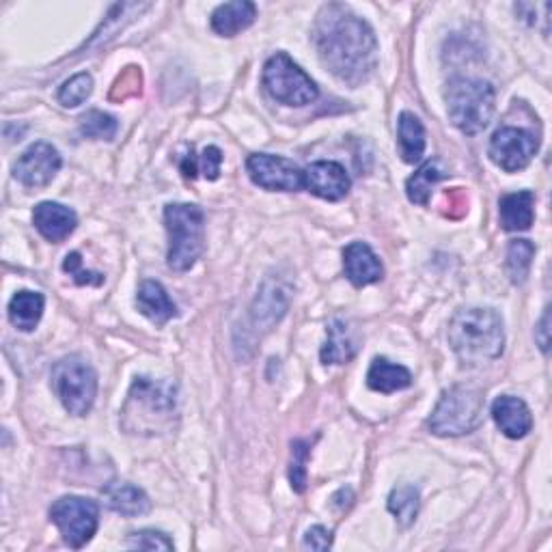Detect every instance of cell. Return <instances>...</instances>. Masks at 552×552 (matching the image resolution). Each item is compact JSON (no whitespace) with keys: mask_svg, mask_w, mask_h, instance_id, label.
<instances>
[{"mask_svg":"<svg viewBox=\"0 0 552 552\" xmlns=\"http://www.w3.org/2000/svg\"><path fill=\"white\" fill-rule=\"evenodd\" d=\"M313 44L322 63L341 82L358 87L374 74L378 41L369 24L341 3L324 5L317 13Z\"/></svg>","mask_w":552,"mask_h":552,"instance_id":"1","label":"cell"},{"mask_svg":"<svg viewBox=\"0 0 552 552\" xmlns=\"http://www.w3.org/2000/svg\"><path fill=\"white\" fill-rule=\"evenodd\" d=\"M447 337L453 352L466 365H483L499 358L505 348L501 315L494 309H462L451 317Z\"/></svg>","mask_w":552,"mask_h":552,"instance_id":"2","label":"cell"},{"mask_svg":"<svg viewBox=\"0 0 552 552\" xmlns=\"http://www.w3.org/2000/svg\"><path fill=\"white\" fill-rule=\"evenodd\" d=\"M175 410L177 399L173 384L136 378L121 412V425L130 434H160L173 425Z\"/></svg>","mask_w":552,"mask_h":552,"instance_id":"3","label":"cell"},{"mask_svg":"<svg viewBox=\"0 0 552 552\" xmlns=\"http://www.w3.org/2000/svg\"><path fill=\"white\" fill-rule=\"evenodd\" d=\"M164 225L169 231V268L186 272L197 264L205 242V216L201 207L171 203L164 207Z\"/></svg>","mask_w":552,"mask_h":552,"instance_id":"4","label":"cell"},{"mask_svg":"<svg viewBox=\"0 0 552 552\" xmlns=\"http://www.w3.org/2000/svg\"><path fill=\"white\" fill-rule=\"evenodd\" d=\"M445 98L449 119L460 132L475 136L488 128L496 100L490 82L475 78H453Z\"/></svg>","mask_w":552,"mask_h":552,"instance_id":"5","label":"cell"},{"mask_svg":"<svg viewBox=\"0 0 552 552\" xmlns=\"http://www.w3.org/2000/svg\"><path fill=\"white\" fill-rule=\"evenodd\" d=\"M486 399L475 386H453L445 391L430 417V430L436 436L471 434L483 421Z\"/></svg>","mask_w":552,"mask_h":552,"instance_id":"6","label":"cell"},{"mask_svg":"<svg viewBox=\"0 0 552 552\" xmlns=\"http://www.w3.org/2000/svg\"><path fill=\"white\" fill-rule=\"evenodd\" d=\"M52 389L67 412L85 417L98 395V376L82 358L67 356L52 367Z\"/></svg>","mask_w":552,"mask_h":552,"instance_id":"7","label":"cell"},{"mask_svg":"<svg viewBox=\"0 0 552 552\" xmlns=\"http://www.w3.org/2000/svg\"><path fill=\"white\" fill-rule=\"evenodd\" d=\"M264 85L276 102L287 106H307L320 95L315 82L285 52H276L266 63Z\"/></svg>","mask_w":552,"mask_h":552,"instance_id":"8","label":"cell"},{"mask_svg":"<svg viewBox=\"0 0 552 552\" xmlns=\"http://www.w3.org/2000/svg\"><path fill=\"white\" fill-rule=\"evenodd\" d=\"M50 520L57 524L65 544L72 548L87 546L100 522V507L82 496H63L50 509Z\"/></svg>","mask_w":552,"mask_h":552,"instance_id":"9","label":"cell"},{"mask_svg":"<svg viewBox=\"0 0 552 552\" xmlns=\"http://www.w3.org/2000/svg\"><path fill=\"white\" fill-rule=\"evenodd\" d=\"M246 171L253 184L264 190L296 192L305 188V171L283 156L253 154L246 160Z\"/></svg>","mask_w":552,"mask_h":552,"instance_id":"10","label":"cell"},{"mask_svg":"<svg viewBox=\"0 0 552 552\" xmlns=\"http://www.w3.org/2000/svg\"><path fill=\"white\" fill-rule=\"evenodd\" d=\"M537 147H540V143H537V138L531 132L505 126L494 132L488 154L496 167H501L507 173H516L529 167Z\"/></svg>","mask_w":552,"mask_h":552,"instance_id":"11","label":"cell"},{"mask_svg":"<svg viewBox=\"0 0 552 552\" xmlns=\"http://www.w3.org/2000/svg\"><path fill=\"white\" fill-rule=\"evenodd\" d=\"M61 164V154L50 143H35L13 164V177L26 188H41L57 177Z\"/></svg>","mask_w":552,"mask_h":552,"instance_id":"12","label":"cell"},{"mask_svg":"<svg viewBox=\"0 0 552 552\" xmlns=\"http://www.w3.org/2000/svg\"><path fill=\"white\" fill-rule=\"evenodd\" d=\"M350 186V177L339 162L320 160L305 171V188L320 199L339 201L348 195Z\"/></svg>","mask_w":552,"mask_h":552,"instance_id":"13","label":"cell"},{"mask_svg":"<svg viewBox=\"0 0 552 552\" xmlns=\"http://www.w3.org/2000/svg\"><path fill=\"white\" fill-rule=\"evenodd\" d=\"M343 270L350 283L356 287L378 283L384 274L380 259L365 242H352L350 246H345Z\"/></svg>","mask_w":552,"mask_h":552,"instance_id":"14","label":"cell"},{"mask_svg":"<svg viewBox=\"0 0 552 552\" xmlns=\"http://www.w3.org/2000/svg\"><path fill=\"white\" fill-rule=\"evenodd\" d=\"M33 223L46 240L63 242L65 238H69L74 233V229L78 225V218H76L74 210H69V207H65V205L54 203V201H44L35 207Z\"/></svg>","mask_w":552,"mask_h":552,"instance_id":"15","label":"cell"},{"mask_svg":"<svg viewBox=\"0 0 552 552\" xmlns=\"http://www.w3.org/2000/svg\"><path fill=\"white\" fill-rule=\"evenodd\" d=\"M492 417L499 425V430L507 438H524L533 427V417L529 406L522 402L520 397L514 395H501L496 402L492 404Z\"/></svg>","mask_w":552,"mask_h":552,"instance_id":"16","label":"cell"},{"mask_svg":"<svg viewBox=\"0 0 552 552\" xmlns=\"http://www.w3.org/2000/svg\"><path fill=\"white\" fill-rule=\"evenodd\" d=\"M136 305L138 311H141L147 320L154 324H167L173 320L177 307L173 305V300L169 298L167 289H164L158 281H143L141 287H138L136 294Z\"/></svg>","mask_w":552,"mask_h":552,"instance_id":"17","label":"cell"},{"mask_svg":"<svg viewBox=\"0 0 552 552\" xmlns=\"http://www.w3.org/2000/svg\"><path fill=\"white\" fill-rule=\"evenodd\" d=\"M257 18V7L248 0H236L216 7L212 13V29L220 37H233L248 29Z\"/></svg>","mask_w":552,"mask_h":552,"instance_id":"18","label":"cell"},{"mask_svg":"<svg viewBox=\"0 0 552 552\" xmlns=\"http://www.w3.org/2000/svg\"><path fill=\"white\" fill-rule=\"evenodd\" d=\"M104 499L113 512L126 516V518L145 516L151 507L147 494L141 488L132 486V483H123V481L108 483V486L104 488Z\"/></svg>","mask_w":552,"mask_h":552,"instance_id":"19","label":"cell"},{"mask_svg":"<svg viewBox=\"0 0 552 552\" xmlns=\"http://www.w3.org/2000/svg\"><path fill=\"white\" fill-rule=\"evenodd\" d=\"M535 195L531 190L512 192L499 203V216L505 231H527L535 218Z\"/></svg>","mask_w":552,"mask_h":552,"instance_id":"20","label":"cell"},{"mask_svg":"<svg viewBox=\"0 0 552 552\" xmlns=\"http://www.w3.org/2000/svg\"><path fill=\"white\" fill-rule=\"evenodd\" d=\"M358 350V341L354 328L348 322L333 320L328 324V339L322 348V363L326 365H343L354 358Z\"/></svg>","mask_w":552,"mask_h":552,"instance_id":"21","label":"cell"},{"mask_svg":"<svg viewBox=\"0 0 552 552\" xmlns=\"http://www.w3.org/2000/svg\"><path fill=\"white\" fill-rule=\"evenodd\" d=\"M367 384H369V389L389 395L395 391L408 389V386L412 384V374L404 365L391 363L389 358H376V361L369 367Z\"/></svg>","mask_w":552,"mask_h":552,"instance_id":"22","label":"cell"},{"mask_svg":"<svg viewBox=\"0 0 552 552\" xmlns=\"http://www.w3.org/2000/svg\"><path fill=\"white\" fill-rule=\"evenodd\" d=\"M445 177H449V169H447L445 160H440V158L427 160L425 164H421L419 171L408 179V184H406L408 199L417 205H427V201H430V195H432V188L438 182H443Z\"/></svg>","mask_w":552,"mask_h":552,"instance_id":"23","label":"cell"},{"mask_svg":"<svg viewBox=\"0 0 552 552\" xmlns=\"http://www.w3.org/2000/svg\"><path fill=\"white\" fill-rule=\"evenodd\" d=\"M44 305L46 300L37 292H18L9 302V320L18 330H24L29 333L33 330L41 315H44Z\"/></svg>","mask_w":552,"mask_h":552,"instance_id":"24","label":"cell"},{"mask_svg":"<svg viewBox=\"0 0 552 552\" xmlns=\"http://www.w3.org/2000/svg\"><path fill=\"white\" fill-rule=\"evenodd\" d=\"M397 138H399V154L410 164L419 162L425 151V128L412 113H402L397 121Z\"/></svg>","mask_w":552,"mask_h":552,"instance_id":"25","label":"cell"},{"mask_svg":"<svg viewBox=\"0 0 552 552\" xmlns=\"http://www.w3.org/2000/svg\"><path fill=\"white\" fill-rule=\"evenodd\" d=\"M535 257V246L529 240H514L507 248V274L514 285H522L527 281L531 264Z\"/></svg>","mask_w":552,"mask_h":552,"instance_id":"26","label":"cell"},{"mask_svg":"<svg viewBox=\"0 0 552 552\" xmlns=\"http://www.w3.org/2000/svg\"><path fill=\"white\" fill-rule=\"evenodd\" d=\"M389 509L402 527H410L419 514V490L414 486H399L389 496Z\"/></svg>","mask_w":552,"mask_h":552,"instance_id":"27","label":"cell"},{"mask_svg":"<svg viewBox=\"0 0 552 552\" xmlns=\"http://www.w3.org/2000/svg\"><path fill=\"white\" fill-rule=\"evenodd\" d=\"M119 123L113 115L102 113V110H89L87 115L80 119L82 136L93 138V141H113L117 136Z\"/></svg>","mask_w":552,"mask_h":552,"instance_id":"28","label":"cell"},{"mask_svg":"<svg viewBox=\"0 0 552 552\" xmlns=\"http://www.w3.org/2000/svg\"><path fill=\"white\" fill-rule=\"evenodd\" d=\"M91 93H93V78L91 74L82 72V74H76L74 78H69L61 87L59 102L67 108H76L82 102H87Z\"/></svg>","mask_w":552,"mask_h":552,"instance_id":"29","label":"cell"},{"mask_svg":"<svg viewBox=\"0 0 552 552\" xmlns=\"http://www.w3.org/2000/svg\"><path fill=\"white\" fill-rule=\"evenodd\" d=\"M309 443L305 440H294L292 443V466H289V481L296 492H305L307 488V460H309Z\"/></svg>","mask_w":552,"mask_h":552,"instance_id":"30","label":"cell"},{"mask_svg":"<svg viewBox=\"0 0 552 552\" xmlns=\"http://www.w3.org/2000/svg\"><path fill=\"white\" fill-rule=\"evenodd\" d=\"M143 87V74L138 67H128L126 72H123L117 82L113 85V91H110V98L113 100H128V98H136L138 93H141Z\"/></svg>","mask_w":552,"mask_h":552,"instance_id":"31","label":"cell"},{"mask_svg":"<svg viewBox=\"0 0 552 552\" xmlns=\"http://www.w3.org/2000/svg\"><path fill=\"white\" fill-rule=\"evenodd\" d=\"M128 546L138 548V550H173L175 548L173 540H169L167 535L160 531H154V529L132 533L128 537Z\"/></svg>","mask_w":552,"mask_h":552,"instance_id":"32","label":"cell"},{"mask_svg":"<svg viewBox=\"0 0 552 552\" xmlns=\"http://www.w3.org/2000/svg\"><path fill=\"white\" fill-rule=\"evenodd\" d=\"M80 266H82L80 255H78V253H72V255H67L65 264H63V270H65L69 276H74V281H76L78 285H102V283H104V274L82 270Z\"/></svg>","mask_w":552,"mask_h":552,"instance_id":"33","label":"cell"},{"mask_svg":"<svg viewBox=\"0 0 552 552\" xmlns=\"http://www.w3.org/2000/svg\"><path fill=\"white\" fill-rule=\"evenodd\" d=\"M220 164H223V151H220L218 147L212 145V147H205L201 151V156H199V171L203 173L205 179H210V182L218 179Z\"/></svg>","mask_w":552,"mask_h":552,"instance_id":"34","label":"cell"},{"mask_svg":"<svg viewBox=\"0 0 552 552\" xmlns=\"http://www.w3.org/2000/svg\"><path fill=\"white\" fill-rule=\"evenodd\" d=\"M302 546L311 550H328L333 546V533L324 527H311L305 535V544Z\"/></svg>","mask_w":552,"mask_h":552,"instance_id":"35","label":"cell"},{"mask_svg":"<svg viewBox=\"0 0 552 552\" xmlns=\"http://www.w3.org/2000/svg\"><path fill=\"white\" fill-rule=\"evenodd\" d=\"M197 171H199V160H197L195 154H192V151H190V154L184 156V160H182V173H184L186 177H190V179H195V177H197Z\"/></svg>","mask_w":552,"mask_h":552,"instance_id":"36","label":"cell"},{"mask_svg":"<svg viewBox=\"0 0 552 552\" xmlns=\"http://www.w3.org/2000/svg\"><path fill=\"white\" fill-rule=\"evenodd\" d=\"M537 330H540V335H537V343H540L542 352H548V313H544L540 326H537Z\"/></svg>","mask_w":552,"mask_h":552,"instance_id":"37","label":"cell"}]
</instances>
